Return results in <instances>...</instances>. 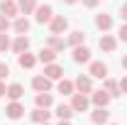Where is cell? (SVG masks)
<instances>
[{"label": "cell", "mask_w": 127, "mask_h": 125, "mask_svg": "<svg viewBox=\"0 0 127 125\" xmlns=\"http://www.w3.org/2000/svg\"><path fill=\"white\" fill-rule=\"evenodd\" d=\"M37 108H49L51 103H54V98H51V93L49 91H44V93H37Z\"/></svg>", "instance_id": "cell-26"}, {"label": "cell", "mask_w": 127, "mask_h": 125, "mask_svg": "<svg viewBox=\"0 0 127 125\" xmlns=\"http://www.w3.org/2000/svg\"><path fill=\"white\" fill-rule=\"evenodd\" d=\"M59 125H71V120H61V123H59Z\"/></svg>", "instance_id": "cell-38"}, {"label": "cell", "mask_w": 127, "mask_h": 125, "mask_svg": "<svg viewBox=\"0 0 127 125\" xmlns=\"http://www.w3.org/2000/svg\"><path fill=\"white\" fill-rule=\"evenodd\" d=\"M44 76H49L51 81H56V78H64V66L59 64H44Z\"/></svg>", "instance_id": "cell-8"}, {"label": "cell", "mask_w": 127, "mask_h": 125, "mask_svg": "<svg viewBox=\"0 0 127 125\" xmlns=\"http://www.w3.org/2000/svg\"><path fill=\"white\" fill-rule=\"evenodd\" d=\"M91 101H93L95 108H108V103H110V93L103 88V91H91Z\"/></svg>", "instance_id": "cell-3"}, {"label": "cell", "mask_w": 127, "mask_h": 125, "mask_svg": "<svg viewBox=\"0 0 127 125\" xmlns=\"http://www.w3.org/2000/svg\"><path fill=\"white\" fill-rule=\"evenodd\" d=\"M10 44H12V42H10V37H7L5 32H0V52H5V49H10Z\"/></svg>", "instance_id": "cell-28"}, {"label": "cell", "mask_w": 127, "mask_h": 125, "mask_svg": "<svg viewBox=\"0 0 127 125\" xmlns=\"http://www.w3.org/2000/svg\"><path fill=\"white\" fill-rule=\"evenodd\" d=\"M10 47H12L15 54H22V52H27V49H30V39H27L25 34H17V39L10 44Z\"/></svg>", "instance_id": "cell-14"}, {"label": "cell", "mask_w": 127, "mask_h": 125, "mask_svg": "<svg viewBox=\"0 0 127 125\" xmlns=\"http://www.w3.org/2000/svg\"><path fill=\"white\" fill-rule=\"evenodd\" d=\"M91 76L93 78H105L108 76V66L103 62H91Z\"/></svg>", "instance_id": "cell-15"}, {"label": "cell", "mask_w": 127, "mask_h": 125, "mask_svg": "<svg viewBox=\"0 0 127 125\" xmlns=\"http://www.w3.org/2000/svg\"><path fill=\"white\" fill-rule=\"evenodd\" d=\"M12 30L17 34H25V32H30V20L27 17H17L15 22H12Z\"/></svg>", "instance_id": "cell-25"}, {"label": "cell", "mask_w": 127, "mask_h": 125, "mask_svg": "<svg viewBox=\"0 0 127 125\" xmlns=\"http://www.w3.org/2000/svg\"><path fill=\"white\" fill-rule=\"evenodd\" d=\"M0 12L5 17H15L17 12H20V7H17L15 0H2V2H0Z\"/></svg>", "instance_id": "cell-12"}, {"label": "cell", "mask_w": 127, "mask_h": 125, "mask_svg": "<svg viewBox=\"0 0 127 125\" xmlns=\"http://www.w3.org/2000/svg\"><path fill=\"white\" fill-rule=\"evenodd\" d=\"M56 88H59V93H64V96H73V91H76V83H73V81H68V78H61Z\"/></svg>", "instance_id": "cell-21"}, {"label": "cell", "mask_w": 127, "mask_h": 125, "mask_svg": "<svg viewBox=\"0 0 127 125\" xmlns=\"http://www.w3.org/2000/svg\"><path fill=\"white\" fill-rule=\"evenodd\" d=\"M108 118H110L108 108H95L93 113H91V123H93V125H105Z\"/></svg>", "instance_id": "cell-10"}, {"label": "cell", "mask_w": 127, "mask_h": 125, "mask_svg": "<svg viewBox=\"0 0 127 125\" xmlns=\"http://www.w3.org/2000/svg\"><path fill=\"white\" fill-rule=\"evenodd\" d=\"M73 113H76V110L71 108V106H59V108H56V115H59V120H71V118H73Z\"/></svg>", "instance_id": "cell-27"}, {"label": "cell", "mask_w": 127, "mask_h": 125, "mask_svg": "<svg viewBox=\"0 0 127 125\" xmlns=\"http://www.w3.org/2000/svg\"><path fill=\"white\" fill-rule=\"evenodd\" d=\"M39 125H49V123H39Z\"/></svg>", "instance_id": "cell-39"}, {"label": "cell", "mask_w": 127, "mask_h": 125, "mask_svg": "<svg viewBox=\"0 0 127 125\" xmlns=\"http://www.w3.org/2000/svg\"><path fill=\"white\" fill-rule=\"evenodd\" d=\"M49 30H51V34H61V32L68 30V20L64 15H54L51 22H49Z\"/></svg>", "instance_id": "cell-2"}, {"label": "cell", "mask_w": 127, "mask_h": 125, "mask_svg": "<svg viewBox=\"0 0 127 125\" xmlns=\"http://www.w3.org/2000/svg\"><path fill=\"white\" fill-rule=\"evenodd\" d=\"M7 98H10V101H20V98H22V96H25V88H22V83H10V86H7Z\"/></svg>", "instance_id": "cell-17"}, {"label": "cell", "mask_w": 127, "mask_h": 125, "mask_svg": "<svg viewBox=\"0 0 127 125\" xmlns=\"http://www.w3.org/2000/svg\"><path fill=\"white\" fill-rule=\"evenodd\" d=\"M98 44H100V49H103V52H115V47H117V39H115L112 34H103Z\"/></svg>", "instance_id": "cell-16"}, {"label": "cell", "mask_w": 127, "mask_h": 125, "mask_svg": "<svg viewBox=\"0 0 127 125\" xmlns=\"http://www.w3.org/2000/svg\"><path fill=\"white\" fill-rule=\"evenodd\" d=\"M117 83H120V91H122V93H127V76H125V78H120Z\"/></svg>", "instance_id": "cell-32"}, {"label": "cell", "mask_w": 127, "mask_h": 125, "mask_svg": "<svg viewBox=\"0 0 127 125\" xmlns=\"http://www.w3.org/2000/svg\"><path fill=\"white\" fill-rule=\"evenodd\" d=\"M73 62L76 64H86V62H91V49L88 47H73Z\"/></svg>", "instance_id": "cell-11"}, {"label": "cell", "mask_w": 127, "mask_h": 125, "mask_svg": "<svg viewBox=\"0 0 127 125\" xmlns=\"http://www.w3.org/2000/svg\"><path fill=\"white\" fill-rule=\"evenodd\" d=\"M49 115H51V113H49L47 108H34V110L30 113V118H32V120H34L37 125H39V123H47V120H49Z\"/></svg>", "instance_id": "cell-18"}, {"label": "cell", "mask_w": 127, "mask_h": 125, "mask_svg": "<svg viewBox=\"0 0 127 125\" xmlns=\"http://www.w3.org/2000/svg\"><path fill=\"white\" fill-rule=\"evenodd\" d=\"M17 7L22 10V15H32L37 10V0H17Z\"/></svg>", "instance_id": "cell-24"}, {"label": "cell", "mask_w": 127, "mask_h": 125, "mask_svg": "<svg viewBox=\"0 0 127 125\" xmlns=\"http://www.w3.org/2000/svg\"><path fill=\"white\" fill-rule=\"evenodd\" d=\"M7 74H10V66H7V64H0V81H5Z\"/></svg>", "instance_id": "cell-30"}, {"label": "cell", "mask_w": 127, "mask_h": 125, "mask_svg": "<svg viewBox=\"0 0 127 125\" xmlns=\"http://www.w3.org/2000/svg\"><path fill=\"white\" fill-rule=\"evenodd\" d=\"M37 59H39L42 64H51L54 59H56V52H54L51 47H42V52H39V57H37Z\"/></svg>", "instance_id": "cell-23"}, {"label": "cell", "mask_w": 127, "mask_h": 125, "mask_svg": "<svg viewBox=\"0 0 127 125\" xmlns=\"http://www.w3.org/2000/svg\"><path fill=\"white\" fill-rule=\"evenodd\" d=\"M7 93V86H5V83H2V81H0V98H2V96Z\"/></svg>", "instance_id": "cell-35"}, {"label": "cell", "mask_w": 127, "mask_h": 125, "mask_svg": "<svg viewBox=\"0 0 127 125\" xmlns=\"http://www.w3.org/2000/svg\"><path fill=\"white\" fill-rule=\"evenodd\" d=\"M120 15H122V20H127V2L122 5V7H120Z\"/></svg>", "instance_id": "cell-34"}, {"label": "cell", "mask_w": 127, "mask_h": 125, "mask_svg": "<svg viewBox=\"0 0 127 125\" xmlns=\"http://www.w3.org/2000/svg\"><path fill=\"white\" fill-rule=\"evenodd\" d=\"M88 106H91V98H88L86 93H73V98H71V108L76 110V113H86Z\"/></svg>", "instance_id": "cell-1"}, {"label": "cell", "mask_w": 127, "mask_h": 125, "mask_svg": "<svg viewBox=\"0 0 127 125\" xmlns=\"http://www.w3.org/2000/svg\"><path fill=\"white\" fill-rule=\"evenodd\" d=\"M83 42H86V34H83L81 30L71 32V34H68V39H66V44H68V47H81Z\"/></svg>", "instance_id": "cell-20"}, {"label": "cell", "mask_w": 127, "mask_h": 125, "mask_svg": "<svg viewBox=\"0 0 127 125\" xmlns=\"http://www.w3.org/2000/svg\"><path fill=\"white\" fill-rule=\"evenodd\" d=\"M95 27L103 32H108L112 27V17L108 15V12H100V15H95Z\"/></svg>", "instance_id": "cell-13"}, {"label": "cell", "mask_w": 127, "mask_h": 125, "mask_svg": "<svg viewBox=\"0 0 127 125\" xmlns=\"http://www.w3.org/2000/svg\"><path fill=\"white\" fill-rule=\"evenodd\" d=\"M122 66H125V69H127V54H125V57H122Z\"/></svg>", "instance_id": "cell-36"}, {"label": "cell", "mask_w": 127, "mask_h": 125, "mask_svg": "<svg viewBox=\"0 0 127 125\" xmlns=\"http://www.w3.org/2000/svg\"><path fill=\"white\" fill-rule=\"evenodd\" d=\"M7 30H10V17H5L0 12V32H7Z\"/></svg>", "instance_id": "cell-29"}, {"label": "cell", "mask_w": 127, "mask_h": 125, "mask_svg": "<svg viewBox=\"0 0 127 125\" xmlns=\"http://www.w3.org/2000/svg\"><path fill=\"white\" fill-rule=\"evenodd\" d=\"M39 62L34 54H30V52H22V54H17V64L22 66V69H34V64Z\"/></svg>", "instance_id": "cell-9"}, {"label": "cell", "mask_w": 127, "mask_h": 125, "mask_svg": "<svg viewBox=\"0 0 127 125\" xmlns=\"http://www.w3.org/2000/svg\"><path fill=\"white\" fill-rule=\"evenodd\" d=\"M103 81H105V91H108V93H110V98H117V96H122V91H120V83H117V81H112V78H103Z\"/></svg>", "instance_id": "cell-19"}, {"label": "cell", "mask_w": 127, "mask_h": 125, "mask_svg": "<svg viewBox=\"0 0 127 125\" xmlns=\"http://www.w3.org/2000/svg\"><path fill=\"white\" fill-rule=\"evenodd\" d=\"M32 88H34L37 93L51 91V78H49V76H34V78H32Z\"/></svg>", "instance_id": "cell-5"}, {"label": "cell", "mask_w": 127, "mask_h": 125, "mask_svg": "<svg viewBox=\"0 0 127 125\" xmlns=\"http://www.w3.org/2000/svg\"><path fill=\"white\" fill-rule=\"evenodd\" d=\"M73 83H76V91H78V93H91V91H93V76H83V74H81Z\"/></svg>", "instance_id": "cell-6"}, {"label": "cell", "mask_w": 127, "mask_h": 125, "mask_svg": "<svg viewBox=\"0 0 127 125\" xmlns=\"http://www.w3.org/2000/svg\"><path fill=\"white\" fill-rule=\"evenodd\" d=\"M64 2H66V5H73V2H78V0H64Z\"/></svg>", "instance_id": "cell-37"}, {"label": "cell", "mask_w": 127, "mask_h": 125, "mask_svg": "<svg viewBox=\"0 0 127 125\" xmlns=\"http://www.w3.org/2000/svg\"><path fill=\"white\" fill-rule=\"evenodd\" d=\"M37 22H51V17H54V10H51V5H37Z\"/></svg>", "instance_id": "cell-7"}, {"label": "cell", "mask_w": 127, "mask_h": 125, "mask_svg": "<svg viewBox=\"0 0 127 125\" xmlns=\"http://www.w3.org/2000/svg\"><path fill=\"white\" fill-rule=\"evenodd\" d=\"M83 5H86V7H95V5H98V0H83Z\"/></svg>", "instance_id": "cell-33"}, {"label": "cell", "mask_w": 127, "mask_h": 125, "mask_svg": "<svg viewBox=\"0 0 127 125\" xmlns=\"http://www.w3.org/2000/svg\"><path fill=\"white\" fill-rule=\"evenodd\" d=\"M117 37H120L122 42H127V25H122V27H120V32H117Z\"/></svg>", "instance_id": "cell-31"}, {"label": "cell", "mask_w": 127, "mask_h": 125, "mask_svg": "<svg viewBox=\"0 0 127 125\" xmlns=\"http://www.w3.org/2000/svg\"><path fill=\"white\" fill-rule=\"evenodd\" d=\"M5 115H7L10 120H20V118L25 115V106H22L20 101H12V103L5 108Z\"/></svg>", "instance_id": "cell-4"}, {"label": "cell", "mask_w": 127, "mask_h": 125, "mask_svg": "<svg viewBox=\"0 0 127 125\" xmlns=\"http://www.w3.org/2000/svg\"><path fill=\"white\" fill-rule=\"evenodd\" d=\"M47 47H51L54 52H64V49L68 47V44L64 42V39L59 37V34H51V37H49V42H47Z\"/></svg>", "instance_id": "cell-22"}]
</instances>
